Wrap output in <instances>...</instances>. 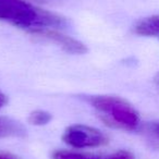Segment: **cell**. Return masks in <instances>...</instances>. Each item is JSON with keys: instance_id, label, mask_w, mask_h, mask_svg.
Segmentation results:
<instances>
[{"instance_id": "cell-1", "label": "cell", "mask_w": 159, "mask_h": 159, "mask_svg": "<svg viewBox=\"0 0 159 159\" xmlns=\"http://www.w3.org/2000/svg\"><path fill=\"white\" fill-rule=\"evenodd\" d=\"M0 21L33 31L66 26L64 18L33 7L23 0H0Z\"/></svg>"}, {"instance_id": "cell-2", "label": "cell", "mask_w": 159, "mask_h": 159, "mask_svg": "<svg viewBox=\"0 0 159 159\" xmlns=\"http://www.w3.org/2000/svg\"><path fill=\"white\" fill-rule=\"evenodd\" d=\"M86 100L113 125L128 131H134L139 126V113L126 100L116 96H89Z\"/></svg>"}, {"instance_id": "cell-3", "label": "cell", "mask_w": 159, "mask_h": 159, "mask_svg": "<svg viewBox=\"0 0 159 159\" xmlns=\"http://www.w3.org/2000/svg\"><path fill=\"white\" fill-rule=\"evenodd\" d=\"M62 139L74 148L99 147L108 143V137L100 130L83 124L69 126L64 131Z\"/></svg>"}, {"instance_id": "cell-4", "label": "cell", "mask_w": 159, "mask_h": 159, "mask_svg": "<svg viewBox=\"0 0 159 159\" xmlns=\"http://www.w3.org/2000/svg\"><path fill=\"white\" fill-rule=\"evenodd\" d=\"M32 33L34 35L38 36V37L48 39L52 43L58 44L64 51L69 53H73V55H83L87 51V48L83 43L80 40L75 39L70 36H66L64 34L60 33V32L53 31V30L45 29V30H37V31H33Z\"/></svg>"}, {"instance_id": "cell-5", "label": "cell", "mask_w": 159, "mask_h": 159, "mask_svg": "<svg viewBox=\"0 0 159 159\" xmlns=\"http://www.w3.org/2000/svg\"><path fill=\"white\" fill-rule=\"evenodd\" d=\"M52 159H135V157L125 150H121L110 156L105 157L80 154V152H68V150H57L52 154Z\"/></svg>"}, {"instance_id": "cell-6", "label": "cell", "mask_w": 159, "mask_h": 159, "mask_svg": "<svg viewBox=\"0 0 159 159\" xmlns=\"http://www.w3.org/2000/svg\"><path fill=\"white\" fill-rule=\"evenodd\" d=\"M26 131L19 121L8 117H0V139L23 137Z\"/></svg>"}, {"instance_id": "cell-7", "label": "cell", "mask_w": 159, "mask_h": 159, "mask_svg": "<svg viewBox=\"0 0 159 159\" xmlns=\"http://www.w3.org/2000/svg\"><path fill=\"white\" fill-rule=\"evenodd\" d=\"M135 34L146 37H159V16L145 18L136 23L133 29Z\"/></svg>"}, {"instance_id": "cell-8", "label": "cell", "mask_w": 159, "mask_h": 159, "mask_svg": "<svg viewBox=\"0 0 159 159\" xmlns=\"http://www.w3.org/2000/svg\"><path fill=\"white\" fill-rule=\"evenodd\" d=\"M51 120V115L45 110H35L29 116V122L34 125H45Z\"/></svg>"}, {"instance_id": "cell-9", "label": "cell", "mask_w": 159, "mask_h": 159, "mask_svg": "<svg viewBox=\"0 0 159 159\" xmlns=\"http://www.w3.org/2000/svg\"><path fill=\"white\" fill-rule=\"evenodd\" d=\"M31 1H35V2L39 3H47V5H51V3H59L62 0H31Z\"/></svg>"}, {"instance_id": "cell-10", "label": "cell", "mask_w": 159, "mask_h": 159, "mask_svg": "<svg viewBox=\"0 0 159 159\" xmlns=\"http://www.w3.org/2000/svg\"><path fill=\"white\" fill-rule=\"evenodd\" d=\"M0 159H19L11 154H0Z\"/></svg>"}, {"instance_id": "cell-11", "label": "cell", "mask_w": 159, "mask_h": 159, "mask_svg": "<svg viewBox=\"0 0 159 159\" xmlns=\"http://www.w3.org/2000/svg\"><path fill=\"white\" fill-rule=\"evenodd\" d=\"M6 102H7V98H6V96L0 92V108H1Z\"/></svg>"}, {"instance_id": "cell-12", "label": "cell", "mask_w": 159, "mask_h": 159, "mask_svg": "<svg viewBox=\"0 0 159 159\" xmlns=\"http://www.w3.org/2000/svg\"><path fill=\"white\" fill-rule=\"evenodd\" d=\"M152 132H154L155 135H157V136L159 137V123L155 124V125L152 126Z\"/></svg>"}, {"instance_id": "cell-13", "label": "cell", "mask_w": 159, "mask_h": 159, "mask_svg": "<svg viewBox=\"0 0 159 159\" xmlns=\"http://www.w3.org/2000/svg\"><path fill=\"white\" fill-rule=\"evenodd\" d=\"M155 83H156V85L159 87V73L155 76Z\"/></svg>"}]
</instances>
